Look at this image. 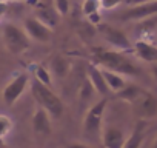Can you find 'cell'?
Masks as SVG:
<instances>
[{
    "label": "cell",
    "mask_w": 157,
    "mask_h": 148,
    "mask_svg": "<svg viewBox=\"0 0 157 148\" xmlns=\"http://www.w3.org/2000/svg\"><path fill=\"white\" fill-rule=\"evenodd\" d=\"M29 90H31L34 100L37 102V105L40 108H43L54 119L62 117V114L65 111V105H63L62 99L49 87H46V85H43V84H40L39 80L34 79L29 84Z\"/></svg>",
    "instance_id": "obj_2"
},
{
    "label": "cell",
    "mask_w": 157,
    "mask_h": 148,
    "mask_svg": "<svg viewBox=\"0 0 157 148\" xmlns=\"http://www.w3.org/2000/svg\"><path fill=\"white\" fill-rule=\"evenodd\" d=\"M2 2H5V0H0V3H2Z\"/></svg>",
    "instance_id": "obj_29"
},
{
    "label": "cell",
    "mask_w": 157,
    "mask_h": 148,
    "mask_svg": "<svg viewBox=\"0 0 157 148\" xmlns=\"http://www.w3.org/2000/svg\"><path fill=\"white\" fill-rule=\"evenodd\" d=\"M86 79L88 82L91 84L93 90L100 94L102 97H106L109 94V90L106 87V82L103 79V74H102V69L96 65V63H90L88 65V69H86Z\"/></svg>",
    "instance_id": "obj_12"
},
{
    "label": "cell",
    "mask_w": 157,
    "mask_h": 148,
    "mask_svg": "<svg viewBox=\"0 0 157 148\" xmlns=\"http://www.w3.org/2000/svg\"><path fill=\"white\" fill-rule=\"evenodd\" d=\"M49 72H51V76L52 77H57V79H66L69 76V72H71V62L62 56V54H57L51 59L49 62Z\"/></svg>",
    "instance_id": "obj_14"
},
{
    "label": "cell",
    "mask_w": 157,
    "mask_h": 148,
    "mask_svg": "<svg viewBox=\"0 0 157 148\" xmlns=\"http://www.w3.org/2000/svg\"><path fill=\"white\" fill-rule=\"evenodd\" d=\"M82 13L85 17L100 13V2L99 0H83L82 2Z\"/></svg>",
    "instance_id": "obj_19"
},
{
    "label": "cell",
    "mask_w": 157,
    "mask_h": 148,
    "mask_svg": "<svg viewBox=\"0 0 157 148\" xmlns=\"http://www.w3.org/2000/svg\"><path fill=\"white\" fill-rule=\"evenodd\" d=\"M99 2L102 10H114L122 3V0H99Z\"/></svg>",
    "instance_id": "obj_24"
},
{
    "label": "cell",
    "mask_w": 157,
    "mask_h": 148,
    "mask_svg": "<svg viewBox=\"0 0 157 148\" xmlns=\"http://www.w3.org/2000/svg\"><path fill=\"white\" fill-rule=\"evenodd\" d=\"M96 28L97 33H100V36L117 51H132V42L122 29L114 28L108 23H99Z\"/></svg>",
    "instance_id": "obj_5"
},
{
    "label": "cell",
    "mask_w": 157,
    "mask_h": 148,
    "mask_svg": "<svg viewBox=\"0 0 157 148\" xmlns=\"http://www.w3.org/2000/svg\"><path fill=\"white\" fill-rule=\"evenodd\" d=\"M145 127H146V122L139 120L136 128L129 134V137H126V142H125L123 148H140L142 143H143V139H145Z\"/></svg>",
    "instance_id": "obj_16"
},
{
    "label": "cell",
    "mask_w": 157,
    "mask_h": 148,
    "mask_svg": "<svg viewBox=\"0 0 157 148\" xmlns=\"http://www.w3.org/2000/svg\"><path fill=\"white\" fill-rule=\"evenodd\" d=\"M155 14H157V2H151V3L131 5L129 8L122 11L119 19H122V20H143V19L152 17Z\"/></svg>",
    "instance_id": "obj_9"
},
{
    "label": "cell",
    "mask_w": 157,
    "mask_h": 148,
    "mask_svg": "<svg viewBox=\"0 0 157 148\" xmlns=\"http://www.w3.org/2000/svg\"><path fill=\"white\" fill-rule=\"evenodd\" d=\"M129 5H140V3H151V2H157V0H126Z\"/></svg>",
    "instance_id": "obj_26"
},
{
    "label": "cell",
    "mask_w": 157,
    "mask_h": 148,
    "mask_svg": "<svg viewBox=\"0 0 157 148\" xmlns=\"http://www.w3.org/2000/svg\"><path fill=\"white\" fill-rule=\"evenodd\" d=\"M94 62L97 66L117 72L120 76H139L140 69L122 53L117 49H103L97 48L94 51Z\"/></svg>",
    "instance_id": "obj_1"
},
{
    "label": "cell",
    "mask_w": 157,
    "mask_h": 148,
    "mask_svg": "<svg viewBox=\"0 0 157 148\" xmlns=\"http://www.w3.org/2000/svg\"><path fill=\"white\" fill-rule=\"evenodd\" d=\"M96 91L93 90V87H91V84L88 82V79L86 80H83V84H82V87H80V93H78V94H80V99H90L93 94H94Z\"/></svg>",
    "instance_id": "obj_23"
},
{
    "label": "cell",
    "mask_w": 157,
    "mask_h": 148,
    "mask_svg": "<svg viewBox=\"0 0 157 148\" xmlns=\"http://www.w3.org/2000/svg\"><path fill=\"white\" fill-rule=\"evenodd\" d=\"M31 125H33V131L37 136L42 137H48L52 133V125H51V116L43 110V108H37L33 114L31 119Z\"/></svg>",
    "instance_id": "obj_10"
},
{
    "label": "cell",
    "mask_w": 157,
    "mask_h": 148,
    "mask_svg": "<svg viewBox=\"0 0 157 148\" xmlns=\"http://www.w3.org/2000/svg\"><path fill=\"white\" fill-rule=\"evenodd\" d=\"M108 107V97H102L97 102H94L82 122V134L88 140H97L102 134V123H103V114Z\"/></svg>",
    "instance_id": "obj_3"
},
{
    "label": "cell",
    "mask_w": 157,
    "mask_h": 148,
    "mask_svg": "<svg viewBox=\"0 0 157 148\" xmlns=\"http://www.w3.org/2000/svg\"><path fill=\"white\" fill-rule=\"evenodd\" d=\"M99 68H100V66H99ZM100 69H102L103 79H105V82H106V87H108L109 93L117 94V93L122 91V90L125 88V85L128 84L126 79H125L123 76H120V74L113 72V71H108V69H103V68H100Z\"/></svg>",
    "instance_id": "obj_15"
},
{
    "label": "cell",
    "mask_w": 157,
    "mask_h": 148,
    "mask_svg": "<svg viewBox=\"0 0 157 148\" xmlns=\"http://www.w3.org/2000/svg\"><path fill=\"white\" fill-rule=\"evenodd\" d=\"M131 105L140 120H148L157 116V96L149 91H143Z\"/></svg>",
    "instance_id": "obj_7"
},
{
    "label": "cell",
    "mask_w": 157,
    "mask_h": 148,
    "mask_svg": "<svg viewBox=\"0 0 157 148\" xmlns=\"http://www.w3.org/2000/svg\"><path fill=\"white\" fill-rule=\"evenodd\" d=\"M151 72H152L154 79H157V63H152V69H151Z\"/></svg>",
    "instance_id": "obj_27"
},
{
    "label": "cell",
    "mask_w": 157,
    "mask_h": 148,
    "mask_svg": "<svg viewBox=\"0 0 157 148\" xmlns=\"http://www.w3.org/2000/svg\"><path fill=\"white\" fill-rule=\"evenodd\" d=\"M154 148H157V139H155V142H154Z\"/></svg>",
    "instance_id": "obj_28"
},
{
    "label": "cell",
    "mask_w": 157,
    "mask_h": 148,
    "mask_svg": "<svg viewBox=\"0 0 157 148\" xmlns=\"http://www.w3.org/2000/svg\"><path fill=\"white\" fill-rule=\"evenodd\" d=\"M100 140H102L103 148H123L126 142V136L117 127H106V128H102Z\"/></svg>",
    "instance_id": "obj_11"
},
{
    "label": "cell",
    "mask_w": 157,
    "mask_h": 148,
    "mask_svg": "<svg viewBox=\"0 0 157 148\" xmlns=\"http://www.w3.org/2000/svg\"><path fill=\"white\" fill-rule=\"evenodd\" d=\"M96 33H97V28L93 26V25H90L88 22H86V25L82 29H78V36H80L83 40H86V42H91L93 37L96 36Z\"/></svg>",
    "instance_id": "obj_21"
},
{
    "label": "cell",
    "mask_w": 157,
    "mask_h": 148,
    "mask_svg": "<svg viewBox=\"0 0 157 148\" xmlns=\"http://www.w3.org/2000/svg\"><path fill=\"white\" fill-rule=\"evenodd\" d=\"M2 40L8 53L16 56L28 51L31 46V40L26 36L25 29L14 23H5L2 26Z\"/></svg>",
    "instance_id": "obj_4"
},
{
    "label": "cell",
    "mask_w": 157,
    "mask_h": 148,
    "mask_svg": "<svg viewBox=\"0 0 157 148\" xmlns=\"http://www.w3.org/2000/svg\"><path fill=\"white\" fill-rule=\"evenodd\" d=\"M29 87V74L28 72H17L16 76L5 85L3 91H2V99L3 102L11 107L14 105L22 94L25 93V90Z\"/></svg>",
    "instance_id": "obj_6"
},
{
    "label": "cell",
    "mask_w": 157,
    "mask_h": 148,
    "mask_svg": "<svg viewBox=\"0 0 157 148\" xmlns=\"http://www.w3.org/2000/svg\"><path fill=\"white\" fill-rule=\"evenodd\" d=\"M11 130H13V120L5 114H0V139L6 137Z\"/></svg>",
    "instance_id": "obj_20"
},
{
    "label": "cell",
    "mask_w": 157,
    "mask_h": 148,
    "mask_svg": "<svg viewBox=\"0 0 157 148\" xmlns=\"http://www.w3.org/2000/svg\"><path fill=\"white\" fill-rule=\"evenodd\" d=\"M66 148H93V146L83 142H72V143H68Z\"/></svg>",
    "instance_id": "obj_25"
},
{
    "label": "cell",
    "mask_w": 157,
    "mask_h": 148,
    "mask_svg": "<svg viewBox=\"0 0 157 148\" xmlns=\"http://www.w3.org/2000/svg\"><path fill=\"white\" fill-rule=\"evenodd\" d=\"M23 29L31 42L36 43H48L52 39V29L46 26L43 22H40L37 17H28L25 19Z\"/></svg>",
    "instance_id": "obj_8"
},
{
    "label": "cell",
    "mask_w": 157,
    "mask_h": 148,
    "mask_svg": "<svg viewBox=\"0 0 157 148\" xmlns=\"http://www.w3.org/2000/svg\"><path fill=\"white\" fill-rule=\"evenodd\" d=\"M143 91H145V90L140 88V87L136 85V84H126L125 88L116 94V97H117L119 100H123V102L132 103V102H134V100H136Z\"/></svg>",
    "instance_id": "obj_17"
},
{
    "label": "cell",
    "mask_w": 157,
    "mask_h": 148,
    "mask_svg": "<svg viewBox=\"0 0 157 148\" xmlns=\"http://www.w3.org/2000/svg\"><path fill=\"white\" fill-rule=\"evenodd\" d=\"M54 6H56V13L59 16H66L69 13V0H54Z\"/></svg>",
    "instance_id": "obj_22"
},
{
    "label": "cell",
    "mask_w": 157,
    "mask_h": 148,
    "mask_svg": "<svg viewBox=\"0 0 157 148\" xmlns=\"http://www.w3.org/2000/svg\"><path fill=\"white\" fill-rule=\"evenodd\" d=\"M34 76H36V80H39L40 84L46 85V87H52V76L48 69V66L45 65H36L34 68Z\"/></svg>",
    "instance_id": "obj_18"
},
{
    "label": "cell",
    "mask_w": 157,
    "mask_h": 148,
    "mask_svg": "<svg viewBox=\"0 0 157 148\" xmlns=\"http://www.w3.org/2000/svg\"><path fill=\"white\" fill-rule=\"evenodd\" d=\"M132 51L136 56L148 63H157V46L146 42V40H137L132 43Z\"/></svg>",
    "instance_id": "obj_13"
}]
</instances>
